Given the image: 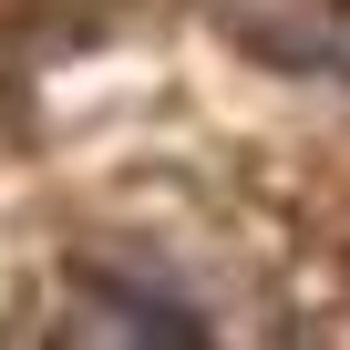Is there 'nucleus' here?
I'll return each instance as SVG.
<instances>
[{"label": "nucleus", "instance_id": "obj_1", "mask_svg": "<svg viewBox=\"0 0 350 350\" xmlns=\"http://www.w3.org/2000/svg\"><path fill=\"white\" fill-rule=\"evenodd\" d=\"M52 350H206V319L134 268H83L72 299H62Z\"/></svg>", "mask_w": 350, "mask_h": 350}]
</instances>
